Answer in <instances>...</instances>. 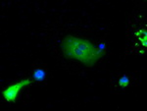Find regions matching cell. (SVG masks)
<instances>
[{"label":"cell","mask_w":147,"mask_h":111,"mask_svg":"<svg viewBox=\"0 0 147 111\" xmlns=\"http://www.w3.org/2000/svg\"><path fill=\"white\" fill-rule=\"evenodd\" d=\"M98 49H99V51L102 53H104V50L106 49V45H105V43H100L98 45Z\"/></svg>","instance_id":"cell-6"},{"label":"cell","mask_w":147,"mask_h":111,"mask_svg":"<svg viewBox=\"0 0 147 111\" xmlns=\"http://www.w3.org/2000/svg\"><path fill=\"white\" fill-rule=\"evenodd\" d=\"M64 55L67 58L77 59L86 66H93L101 56L98 47L84 39L67 35L61 44Z\"/></svg>","instance_id":"cell-1"},{"label":"cell","mask_w":147,"mask_h":111,"mask_svg":"<svg viewBox=\"0 0 147 111\" xmlns=\"http://www.w3.org/2000/svg\"><path fill=\"white\" fill-rule=\"evenodd\" d=\"M30 84V80H24V81L18 83L15 85H11L8 89L3 91V95L8 101H15L18 91L22 89L25 86H28Z\"/></svg>","instance_id":"cell-2"},{"label":"cell","mask_w":147,"mask_h":111,"mask_svg":"<svg viewBox=\"0 0 147 111\" xmlns=\"http://www.w3.org/2000/svg\"><path fill=\"white\" fill-rule=\"evenodd\" d=\"M129 79L127 76H123L119 80V84H120V86H122V87H125L127 85H129Z\"/></svg>","instance_id":"cell-5"},{"label":"cell","mask_w":147,"mask_h":111,"mask_svg":"<svg viewBox=\"0 0 147 111\" xmlns=\"http://www.w3.org/2000/svg\"><path fill=\"white\" fill-rule=\"evenodd\" d=\"M46 77V71L42 68H38V69H35L32 73V78H34V81L36 82H42L44 81Z\"/></svg>","instance_id":"cell-3"},{"label":"cell","mask_w":147,"mask_h":111,"mask_svg":"<svg viewBox=\"0 0 147 111\" xmlns=\"http://www.w3.org/2000/svg\"><path fill=\"white\" fill-rule=\"evenodd\" d=\"M137 37H139V39L142 42V46L146 47L147 45V41H146V37H147V32L145 30H140L138 32H137Z\"/></svg>","instance_id":"cell-4"}]
</instances>
